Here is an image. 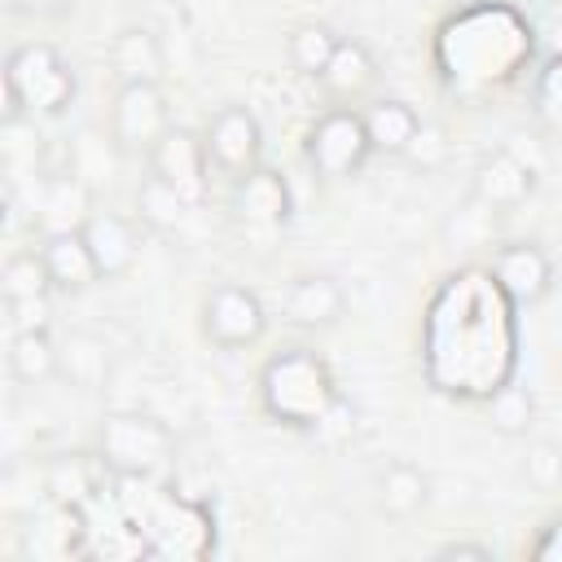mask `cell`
<instances>
[{"mask_svg": "<svg viewBox=\"0 0 562 562\" xmlns=\"http://www.w3.org/2000/svg\"><path fill=\"white\" fill-rule=\"evenodd\" d=\"M259 395L277 422L299 426V430H312L325 417V408L338 400L325 360L312 356L307 347H290V351L272 356L259 373Z\"/></svg>", "mask_w": 562, "mask_h": 562, "instance_id": "1", "label": "cell"}, {"mask_svg": "<svg viewBox=\"0 0 562 562\" xmlns=\"http://www.w3.org/2000/svg\"><path fill=\"white\" fill-rule=\"evenodd\" d=\"M4 101L9 119L22 114H61L75 101V70L53 44H22L4 61Z\"/></svg>", "mask_w": 562, "mask_h": 562, "instance_id": "2", "label": "cell"}, {"mask_svg": "<svg viewBox=\"0 0 562 562\" xmlns=\"http://www.w3.org/2000/svg\"><path fill=\"white\" fill-rule=\"evenodd\" d=\"M97 457L123 479H154L176 457V435L149 413H110L97 430Z\"/></svg>", "mask_w": 562, "mask_h": 562, "instance_id": "3", "label": "cell"}, {"mask_svg": "<svg viewBox=\"0 0 562 562\" xmlns=\"http://www.w3.org/2000/svg\"><path fill=\"white\" fill-rule=\"evenodd\" d=\"M303 154H307V167H312L321 180H347V176H356V171L373 158V140H369L364 114H360L356 105H334V110H325V114L307 127Z\"/></svg>", "mask_w": 562, "mask_h": 562, "instance_id": "4", "label": "cell"}, {"mask_svg": "<svg viewBox=\"0 0 562 562\" xmlns=\"http://www.w3.org/2000/svg\"><path fill=\"white\" fill-rule=\"evenodd\" d=\"M167 127H171V110L158 83H119L110 105V140L123 154L149 158Z\"/></svg>", "mask_w": 562, "mask_h": 562, "instance_id": "5", "label": "cell"}, {"mask_svg": "<svg viewBox=\"0 0 562 562\" xmlns=\"http://www.w3.org/2000/svg\"><path fill=\"white\" fill-rule=\"evenodd\" d=\"M263 329H268V312L255 290L224 281L202 299V334L211 347L241 351V347H255L263 338Z\"/></svg>", "mask_w": 562, "mask_h": 562, "instance_id": "6", "label": "cell"}, {"mask_svg": "<svg viewBox=\"0 0 562 562\" xmlns=\"http://www.w3.org/2000/svg\"><path fill=\"white\" fill-rule=\"evenodd\" d=\"M202 145H206L211 171H220L224 180H241L263 158V127L246 105H224L206 119Z\"/></svg>", "mask_w": 562, "mask_h": 562, "instance_id": "7", "label": "cell"}, {"mask_svg": "<svg viewBox=\"0 0 562 562\" xmlns=\"http://www.w3.org/2000/svg\"><path fill=\"white\" fill-rule=\"evenodd\" d=\"M149 171H158L162 180H171L193 206L206 198V184H211V158H206V145H202V132H189V127H167L162 140L154 145L149 154Z\"/></svg>", "mask_w": 562, "mask_h": 562, "instance_id": "8", "label": "cell"}, {"mask_svg": "<svg viewBox=\"0 0 562 562\" xmlns=\"http://www.w3.org/2000/svg\"><path fill=\"white\" fill-rule=\"evenodd\" d=\"M492 281L514 303H540L553 290V259L536 241H505L492 250Z\"/></svg>", "mask_w": 562, "mask_h": 562, "instance_id": "9", "label": "cell"}, {"mask_svg": "<svg viewBox=\"0 0 562 562\" xmlns=\"http://www.w3.org/2000/svg\"><path fill=\"white\" fill-rule=\"evenodd\" d=\"M536 193V167L527 158H518V149H492L483 154V162L474 167V202L501 211L522 206Z\"/></svg>", "mask_w": 562, "mask_h": 562, "instance_id": "10", "label": "cell"}, {"mask_svg": "<svg viewBox=\"0 0 562 562\" xmlns=\"http://www.w3.org/2000/svg\"><path fill=\"white\" fill-rule=\"evenodd\" d=\"M347 312V290L329 272H303L281 294V316L294 329H329Z\"/></svg>", "mask_w": 562, "mask_h": 562, "instance_id": "11", "label": "cell"}, {"mask_svg": "<svg viewBox=\"0 0 562 562\" xmlns=\"http://www.w3.org/2000/svg\"><path fill=\"white\" fill-rule=\"evenodd\" d=\"M233 215L255 233H277L290 220V189L277 171L255 167L250 176L233 180Z\"/></svg>", "mask_w": 562, "mask_h": 562, "instance_id": "12", "label": "cell"}, {"mask_svg": "<svg viewBox=\"0 0 562 562\" xmlns=\"http://www.w3.org/2000/svg\"><path fill=\"white\" fill-rule=\"evenodd\" d=\"M88 250H92V263L101 272V281H114L123 277L132 263H136V224L119 211H92L83 224H79Z\"/></svg>", "mask_w": 562, "mask_h": 562, "instance_id": "13", "label": "cell"}, {"mask_svg": "<svg viewBox=\"0 0 562 562\" xmlns=\"http://www.w3.org/2000/svg\"><path fill=\"white\" fill-rule=\"evenodd\" d=\"M40 255H44V268H48V277H53V290H61V294H79V290H88L92 281H101V272H97V263H92V250H88V241H83L79 228H57V233H48V237L40 241Z\"/></svg>", "mask_w": 562, "mask_h": 562, "instance_id": "14", "label": "cell"}, {"mask_svg": "<svg viewBox=\"0 0 562 562\" xmlns=\"http://www.w3.org/2000/svg\"><path fill=\"white\" fill-rule=\"evenodd\" d=\"M378 83V61L360 40H338L329 66L321 70V88L329 92V101L338 105H356L360 97H369V88Z\"/></svg>", "mask_w": 562, "mask_h": 562, "instance_id": "15", "label": "cell"}, {"mask_svg": "<svg viewBox=\"0 0 562 562\" xmlns=\"http://www.w3.org/2000/svg\"><path fill=\"white\" fill-rule=\"evenodd\" d=\"M360 114H364L373 154H391V158H404L413 136H417V127H422V114L408 101H400V97H378Z\"/></svg>", "mask_w": 562, "mask_h": 562, "instance_id": "16", "label": "cell"}, {"mask_svg": "<svg viewBox=\"0 0 562 562\" xmlns=\"http://www.w3.org/2000/svg\"><path fill=\"white\" fill-rule=\"evenodd\" d=\"M430 501V479L413 461H386L378 470V509L386 518H413Z\"/></svg>", "mask_w": 562, "mask_h": 562, "instance_id": "17", "label": "cell"}, {"mask_svg": "<svg viewBox=\"0 0 562 562\" xmlns=\"http://www.w3.org/2000/svg\"><path fill=\"white\" fill-rule=\"evenodd\" d=\"M110 66L119 83H158L162 79V44L149 26H127L110 44Z\"/></svg>", "mask_w": 562, "mask_h": 562, "instance_id": "18", "label": "cell"}, {"mask_svg": "<svg viewBox=\"0 0 562 562\" xmlns=\"http://www.w3.org/2000/svg\"><path fill=\"white\" fill-rule=\"evenodd\" d=\"M9 373L26 386H40L61 373V347L48 329H18L9 338Z\"/></svg>", "mask_w": 562, "mask_h": 562, "instance_id": "19", "label": "cell"}, {"mask_svg": "<svg viewBox=\"0 0 562 562\" xmlns=\"http://www.w3.org/2000/svg\"><path fill=\"white\" fill-rule=\"evenodd\" d=\"M189 211H193V202H189L171 180H162L158 171H149V176L136 184V215H140V224H149L154 233H176Z\"/></svg>", "mask_w": 562, "mask_h": 562, "instance_id": "20", "label": "cell"}, {"mask_svg": "<svg viewBox=\"0 0 562 562\" xmlns=\"http://www.w3.org/2000/svg\"><path fill=\"white\" fill-rule=\"evenodd\" d=\"M105 470L101 457H88V452H66L57 461H48L44 470V487L57 505H83L92 492H97V474Z\"/></svg>", "mask_w": 562, "mask_h": 562, "instance_id": "21", "label": "cell"}, {"mask_svg": "<svg viewBox=\"0 0 562 562\" xmlns=\"http://www.w3.org/2000/svg\"><path fill=\"white\" fill-rule=\"evenodd\" d=\"M338 40H342V35H334L325 22H299V26H290V35H285V57H290V66H294L299 75L321 79V70L329 66Z\"/></svg>", "mask_w": 562, "mask_h": 562, "instance_id": "22", "label": "cell"}, {"mask_svg": "<svg viewBox=\"0 0 562 562\" xmlns=\"http://www.w3.org/2000/svg\"><path fill=\"white\" fill-rule=\"evenodd\" d=\"M61 373H66L75 386L97 391V386L110 378V351H105V342L92 338V334H70V338L61 342Z\"/></svg>", "mask_w": 562, "mask_h": 562, "instance_id": "23", "label": "cell"}, {"mask_svg": "<svg viewBox=\"0 0 562 562\" xmlns=\"http://www.w3.org/2000/svg\"><path fill=\"white\" fill-rule=\"evenodd\" d=\"M0 290H4V303H18V299H48V294H53V277H48V268H44L40 246H35V250H18V255L4 259Z\"/></svg>", "mask_w": 562, "mask_h": 562, "instance_id": "24", "label": "cell"}, {"mask_svg": "<svg viewBox=\"0 0 562 562\" xmlns=\"http://www.w3.org/2000/svg\"><path fill=\"white\" fill-rule=\"evenodd\" d=\"M40 215H44V220H53V228H48V233H57V228H79V224L92 215L88 189H83L75 176H57V180H48L44 202H40Z\"/></svg>", "mask_w": 562, "mask_h": 562, "instance_id": "25", "label": "cell"}, {"mask_svg": "<svg viewBox=\"0 0 562 562\" xmlns=\"http://www.w3.org/2000/svg\"><path fill=\"white\" fill-rule=\"evenodd\" d=\"M487 422L501 430V435H527L531 422H536V400L527 386L518 382H505L487 395Z\"/></svg>", "mask_w": 562, "mask_h": 562, "instance_id": "26", "label": "cell"}, {"mask_svg": "<svg viewBox=\"0 0 562 562\" xmlns=\"http://www.w3.org/2000/svg\"><path fill=\"white\" fill-rule=\"evenodd\" d=\"M522 479L536 487V492H558L562 487V448L549 443V439H531L527 443V457H522Z\"/></svg>", "mask_w": 562, "mask_h": 562, "instance_id": "27", "label": "cell"}, {"mask_svg": "<svg viewBox=\"0 0 562 562\" xmlns=\"http://www.w3.org/2000/svg\"><path fill=\"white\" fill-rule=\"evenodd\" d=\"M443 154H448V140H443V127H435V123H422L404 158H413L417 167H439V162H443Z\"/></svg>", "mask_w": 562, "mask_h": 562, "instance_id": "28", "label": "cell"}, {"mask_svg": "<svg viewBox=\"0 0 562 562\" xmlns=\"http://www.w3.org/2000/svg\"><path fill=\"white\" fill-rule=\"evenodd\" d=\"M9 307V325L13 334L18 329H48V299H18V303H4Z\"/></svg>", "mask_w": 562, "mask_h": 562, "instance_id": "29", "label": "cell"}, {"mask_svg": "<svg viewBox=\"0 0 562 562\" xmlns=\"http://www.w3.org/2000/svg\"><path fill=\"white\" fill-rule=\"evenodd\" d=\"M531 558H540V562H562V518L544 522V531L531 540Z\"/></svg>", "mask_w": 562, "mask_h": 562, "instance_id": "30", "label": "cell"}, {"mask_svg": "<svg viewBox=\"0 0 562 562\" xmlns=\"http://www.w3.org/2000/svg\"><path fill=\"white\" fill-rule=\"evenodd\" d=\"M435 558H443V562H461V558H470V562H492L496 553H492V544H470V540H452V544H439V549H435Z\"/></svg>", "mask_w": 562, "mask_h": 562, "instance_id": "31", "label": "cell"}, {"mask_svg": "<svg viewBox=\"0 0 562 562\" xmlns=\"http://www.w3.org/2000/svg\"><path fill=\"white\" fill-rule=\"evenodd\" d=\"M540 105H558V119H562V57H553L540 75Z\"/></svg>", "mask_w": 562, "mask_h": 562, "instance_id": "32", "label": "cell"}]
</instances>
